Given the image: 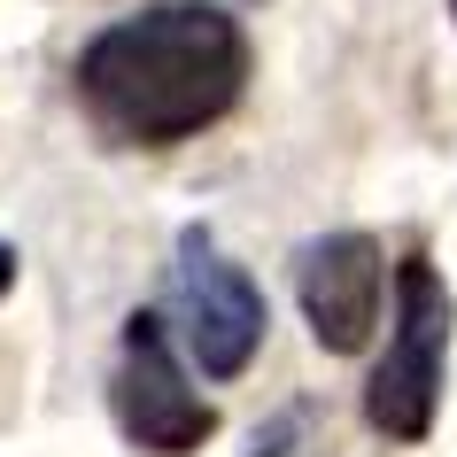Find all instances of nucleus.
I'll return each instance as SVG.
<instances>
[{"mask_svg":"<svg viewBox=\"0 0 457 457\" xmlns=\"http://www.w3.org/2000/svg\"><path fill=\"white\" fill-rule=\"evenodd\" d=\"M170 311H179V341H187V357H194L202 380H241L248 364H256V349H264V326H271L264 287H256L202 225L179 233Z\"/></svg>","mask_w":457,"mask_h":457,"instance_id":"obj_3","label":"nucleus"},{"mask_svg":"<svg viewBox=\"0 0 457 457\" xmlns=\"http://www.w3.org/2000/svg\"><path fill=\"white\" fill-rule=\"evenodd\" d=\"M295 303H303L311 341L326 357H357L364 341H372V326H380V303H387L380 241L357 233V225L303 241V256H295Z\"/></svg>","mask_w":457,"mask_h":457,"instance_id":"obj_5","label":"nucleus"},{"mask_svg":"<svg viewBox=\"0 0 457 457\" xmlns=\"http://www.w3.org/2000/svg\"><path fill=\"white\" fill-rule=\"evenodd\" d=\"M450 16H457V0H450Z\"/></svg>","mask_w":457,"mask_h":457,"instance_id":"obj_7","label":"nucleus"},{"mask_svg":"<svg viewBox=\"0 0 457 457\" xmlns=\"http://www.w3.org/2000/svg\"><path fill=\"white\" fill-rule=\"evenodd\" d=\"M109 411H117V434L147 457H194L217 434L210 395L187 380V364H179V349H170L155 311L124 318L117 372H109Z\"/></svg>","mask_w":457,"mask_h":457,"instance_id":"obj_4","label":"nucleus"},{"mask_svg":"<svg viewBox=\"0 0 457 457\" xmlns=\"http://www.w3.org/2000/svg\"><path fill=\"white\" fill-rule=\"evenodd\" d=\"M71 86L117 147H179L241 101L248 31L217 0H155L78 47Z\"/></svg>","mask_w":457,"mask_h":457,"instance_id":"obj_1","label":"nucleus"},{"mask_svg":"<svg viewBox=\"0 0 457 457\" xmlns=\"http://www.w3.org/2000/svg\"><path fill=\"white\" fill-rule=\"evenodd\" d=\"M450 279L427 264V256H403L395 264V326H387V357L372 364L364 380V427L387 434V442H427L434 411H442V372H450Z\"/></svg>","mask_w":457,"mask_h":457,"instance_id":"obj_2","label":"nucleus"},{"mask_svg":"<svg viewBox=\"0 0 457 457\" xmlns=\"http://www.w3.org/2000/svg\"><path fill=\"white\" fill-rule=\"evenodd\" d=\"M8 287H16V248L0 241V295H8Z\"/></svg>","mask_w":457,"mask_h":457,"instance_id":"obj_6","label":"nucleus"}]
</instances>
